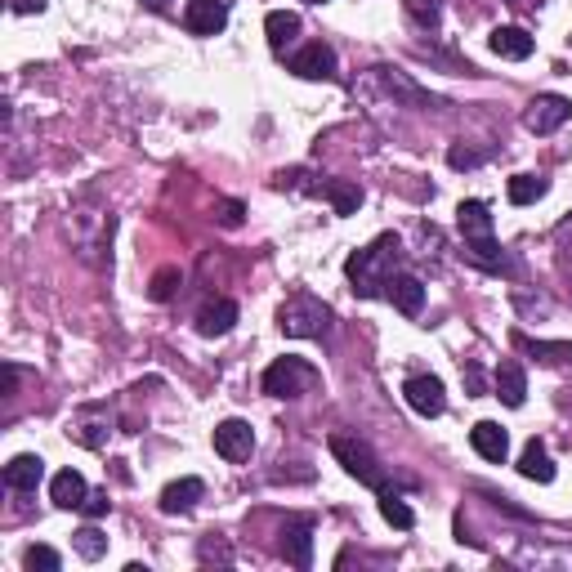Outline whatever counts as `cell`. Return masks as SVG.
<instances>
[{
    "label": "cell",
    "instance_id": "484cf974",
    "mask_svg": "<svg viewBox=\"0 0 572 572\" xmlns=\"http://www.w3.org/2000/svg\"><path fill=\"white\" fill-rule=\"evenodd\" d=\"M380 514H385V523H394V528H412L416 523V514L407 510V501L398 497V492H380Z\"/></svg>",
    "mask_w": 572,
    "mask_h": 572
},
{
    "label": "cell",
    "instance_id": "ac0fdd59",
    "mask_svg": "<svg viewBox=\"0 0 572 572\" xmlns=\"http://www.w3.org/2000/svg\"><path fill=\"white\" fill-rule=\"evenodd\" d=\"M202 497H206L202 479H179V483H170V488L161 492V510L166 514H188Z\"/></svg>",
    "mask_w": 572,
    "mask_h": 572
},
{
    "label": "cell",
    "instance_id": "8fae6325",
    "mask_svg": "<svg viewBox=\"0 0 572 572\" xmlns=\"http://www.w3.org/2000/svg\"><path fill=\"white\" fill-rule=\"evenodd\" d=\"M282 559L291 568H313V519H291L282 528Z\"/></svg>",
    "mask_w": 572,
    "mask_h": 572
},
{
    "label": "cell",
    "instance_id": "4316f807",
    "mask_svg": "<svg viewBox=\"0 0 572 572\" xmlns=\"http://www.w3.org/2000/svg\"><path fill=\"white\" fill-rule=\"evenodd\" d=\"M488 157H492L488 148H465V143H452V148H447V166H452V170H474V166H483Z\"/></svg>",
    "mask_w": 572,
    "mask_h": 572
},
{
    "label": "cell",
    "instance_id": "e0dca14e",
    "mask_svg": "<svg viewBox=\"0 0 572 572\" xmlns=\"http://www.w3.org/2000/svg\"><path fill=\"white\" fill-rule=\"evenodd\" d=\"M85 497H90V492H85V479L76 470H59L50 479V501L59 505V510H81Z\"/></svg>",
    "mask_w": 572,
    "mask_h": 572
},
{
    "label": "cell",
    "instance_id": "9a60e30c",
    "mask_svg": "<svg viewBox=\"0 0 572 572\" xmlns=\"http://www.w3.org/2000/svg\"><path fill=\"white\" fill-rule=\"evenodd\" d=\"M470 443H474V452H479L483 461H505V452H510V434H505L497 421H479V425H474Z\"/></svg>",
    "mask_w": 572,
    "mask_h": 572
},
{
    "label": "cell",
    "instance_id": "5bb4252c",
    "mask_svg": "<svg viewBox=\"0 0 572 572\" xmlns=\"http://www.w3.org/2000/svg\"><path fill=\"white\" fill-rule=\"evenodd\" d=\"M233 322H237V304L233 300H211V304H202V313H197V331H202L206 340L228 336Z\"/></svg>",
    "mask_w": 572,
    "mask_h": 572
},
{
    "label": "cell",
    "instance_id": "74e56055",
    "mask_svg": "<svg viewBox=\"0 0 572 572\" xmlns=\"http://www.w3.org/2000/svg\"><path fill=\"white\" fill-rule=\"evenodd\" d=\"M148 5H152V9H166V0H148Z\"/></svg>",
    "mask_w": 572,
    "mask_h": 572
},
{
    "label": "cell",
    "instance_id": "f35d334b",
    "mask_svg": "<svg viewBox=\"0 0 572 572\" xmlns=\"http://www.w3.org/2000/svg\"><path fill=\"white\" fill-rule=\"evenodd\" d=\"M510 5H537V0H510Z\"/></svg>",
    "mask_w": 572,
    "mask_h": 572
},
{
    "label": "cell",
    "instance_id": "836d02e7",
    "mask_svg": "<svg viewBox=\"0 0 572 572\" xmlns=\"http://www.w3.org/2000/svg\"><path fill=\"white\" fill-rule=\"evenodd\" d=\"M202 559L211 564V559H219V564H233V550L224 546V541H202Z\"/></svg>",
    "mask_w": 572,
    "mask_h": 572
},
{
    "label": "cell",
    "instance_id": "52a82bcc",
    "mask_svg": "<svg viewBox=\"0 0 572 572\" xmlns=\"http://www.w3.org/2000/svg\"><path fill=\"white\" fill-rule=\"evenodd\" d=\"M568 117H572V99H564V94H537V99L523 108V126H528L532 135H555Z\"/></svg>",
    "mask_w": 572,
    "mask_h": 572
},
{
    "label": "cell",
    "instance_id": "d590c367",
    "mask_svg": "<svg viewBox=\"0 0 572 572\" xmlns=\"http://www.w3.org/2000/svg\"><path fill=\"white\" fill-rule=\"evenodd\" d=\"M14 14H45V0H14Z\"/></svg>",
    "mask_w": 572,
    "mask_h": 572
},
{
    "label": "cell",
    "instance_id": "ba28073f",
    "mask_svg": "<svg viewBox=\"0 0 572 572\" xmlns=\"http://www.w3.org/2000/svg\"><path fill=\"white\" fill-rule=\"evenodd\" d=\"M215 452L224 456V461H233V465L251 461V452H255V429L246 425V421H219V425H215Z\"/></svg>",
    "mask_w": 572,
    "mask_h": 572
},
{
    "label": "cell",
    "instance_id": "d4e9b609",
    "mask_svg": "<svg viewBox=\"0 0 572 572\" xmlns=\"http://www.w3.org/2000/svg\"><path fill=\"white\" fill-rule=\"evenodd\" d=\"M546 179L541 175H514L510 184H505V193H510V202L514 206H532V202H541V197H546Z\"/></svg>",
    "mask_w": 572,
    "mask_h": 572
},
{
    "label": "cell",
    "instance_id": "6da1fadb",
    "mask_svg": "<svg viewBox=\"0 0 572 572\" xmlns=\"http://www.w3.org/2000/svg\"><path fill=\"white\" fill-rule=\"evenodd\" d=\"M398 264H403V246L394 233H380L371 246H362L345 260V273L354 282L358 295H385L389 282L398 278Z\"/></svg>",
    "mask_w": 572,
    "mask_h": 572
},
{
    "label": "cell",
    "instance_id": "d6a6232c",
    "mask_svg": "<svg viewBox=\"0 0 572 572\" xmlns=\"http://www.w3.org/2000/svg\"><path fill=\"white\" fill-rule=\"evenodd\" d=\"M242 215H246L242 202H219V211H215V219H219L224 228H237V224H242Z\"/></svg>",
    "mask_w": 572,
    "mask_h": 572
},
{
    "label": "cell",
    "instance_id": "5b68a950",
    "mask_svg": "<svg viewBox=\"0 0 572 572\" xmlns=\"http://www.w3.org/2000/svg\"><path fill=\"white\" fill-rule=\"evenodd\" d=\"M331 456H336L340 465H345V474L349 479H358L362 488H376V492H385L389 483H385V465H380V456L371 452L362 438H349V434H331Z\"/></svg>",
    "mask_w": 572,
    "mask_h": 572
},
{
    "label": "cell",
    "instance_id": "83f0119b",
    "mask_svg": "<svg viewBox=\"0 0 572 572\" xmlns=\"http://www.w3.org/2000/svg\"><path fill=\"white\" fill-rule=\"evenodd\" d=\"M72 546H76V555L81 559H103V550H108V537H103L99 528H81L72 537Z\"/></svg>",
    "mask_w": 572,
    "mask_h": 572
},
{
    "label": "cell",
    "instance_id": "ffe728a7",
    "mask_svg": "<svg viewBox=\"0 0 572 572\" xmlns=\"http://www.w3.org/2000/svg\"><path fill=\"white\" fill-rule=\"evenodd\" d=\"M488 45H492V54H501V59H528L532 54V36L523 32V27H497V32L488 36Z\"/></svg>",
    "mask_w": 572,
    "mask_h": 572
},
{
    "label": "cell",
    "instance_id": "30bf717a",
    "mask_svg": "<svg viewBox=\"0 0 572 572\" xmlns=\"http://www.w3.org/2000/svg\"><path fill=\"white\" fill-rule=\"evenodd\" d=\"M403 398L416 416H443L447 407V394H443V380L438 376H412L403 385Z\"/></svg>",
    "mask_w": 572,
    "mask_h": 572
},
{
    "label": "cell",
    "instance_id": "4dcf8cb0",
    "mask_svg": "<svg viewBox=\"0 0 572 572\" xmlns=\"http://www.w3.org/2000/svg\"><path fill=\"white\" fill-rule=\"evenodd\" d=\"M407 14H412L421 27H434L438 23V0H407Z\"/></svg>",
    "mask_w": 572,
    "mask_h": 572
},
{
    "label": "cell",
    "instance_id": "7c38bea8",
    "mask_svg": "<svg viewBox=\"0 0 572 572\" xmlns=\"http://www.w3.org/2000/svg\"><path fill=\"white\" fill-rule=\"evenodd\" d=\"M184 27L193 36H215L228 27V5L224 0H188L184 9Z\"/></svg>",
    "mask_w": 572,
    "mask_h": 572
},
{
    "label": "cell",
    "instance_id": "1f68e13d",
    "mask_svg": "<svg viewBox=\"0 0 572 572\" xmlns=\"http://www.w3.org/2000/svg\"><path fill=\"white\" fill-rule=\"evenodd\" d=\"M461 376H465V389H470L474 398H483V394H488V385H483V367H479V362H465V371H461Z\"/></svg>",
    "mask_w": 572,
    "mask_h": 572
},
{
    "label": "cell",
    "instance_id": "7a4b0ae2",
    "mask_svg": "<svg viewBox=\"0 0 572 572\" xmlns=\"http://www.w3.org/2000/svg\"><path fill=\"white\" fill-rule=\"evenodd\" d=\"M456 224H461V237H465V260L479 264L488 273H510V255L501 251L497 233H492V215H488V202H461L456 206Z\"/></svg>",
    "mask_w": 572,
    "mask_h": 572
},
{
    "label": "cell",
    "instance_id": "4fadbf2b",
    "mask_svg": "<svg viewBox=\"0 0 572 572\" xmlns=\"http://www.w3.org/2000/svg\"><path fill=\"white\" fill-rule=\"evenodd\" d=\"M389 300H394V309L398 313H407V318H416V313L425 309V282L421 278H412V273H398L394 282H389Z\"/></svg>",
    "mask_w": 572,
    "mask_h": 572
},
{
    "label": "cell",
    "instance_id": "8d00e7d4",
    "mask_svg": "<svg viewBox=\"0 0 572 572\" xmlns=\"http://www.w3.org/2000/svg\"><path fill=\"white\" fill-rule=\"evenodd\" d=\"M555 242L564 246V251H572V219H564V224L555 228Z\"/></svg>",
    "mask_w": 572,
    "mask_h": 572
},
{
    "label": "cell",
    "instance_id": "d6986e66",
    "mask_svg": "<svg viewBox=\"0 0 572 572\" xmlns=\"http://www.w3.org/2000/svg\"><path fill=\"white\" fill-rule=\"evenodd\" d=\"M497 398L505 407H523V398H528V376H523L519 362H501L497 367Z\"/></svg>",
    "mask_w": 572,
    "mask_h": 572
},
{
    "label": "cell",
    "instance_id": "2e32d148",
    "mask_svg": "<svg viewBox=\"0 0 572 572\" xmlns=\"http://www.w3.org/2000/svg\"><path fill=\"white\" fill-rule=\"evenodd\" d=\"M41 474H45V461L41 456H14V461L5 465V488H14V492H36V483H41Z\"/></svg>",
    "mask_w": 572,
    "mask_h": 572
},
{
    "label": "cell",
    "instance_id": "9c48e42d",
    "mask_svg": "<svg viewBox=\"0 0 572 572\" xmlns=\"http://www.w3.org/2000/svg\"><path fill=\"white\" fill-rule=\"evenodd\" d=\"M291 72L304 81H336V50L322 41L304 45L300 54H291Z\"/></svg>",
    "mask_w": 572,
    "mask_h": 572
},
{
    "label": "cell",
    "instance_id": "e575fe53",
    "mask_svg": "<svg viewBox=\"0 0 572 572\" xmlns=\"http://www.w3.org/2000/svg\"><path fill=\"white\" fill-rule=\"evenodd\" d=\"M81 510L90 514V519H99V514H108V492H90V497L81 501Z\"/></svg>",
    "mask_w": 572,
    "mask_h": 572
},
{
    "label": "cell",
    "instance_id": "8992f818",
    "mask_svg": "<svg viewBox=\"0 0 572 572\" xmlns=\"http://www.w3.org/2000/svg\"><path fill=\"white\" fill-rule=\"evenodd\" d=\"M367 85H380V90L394 99V108H416V112H443L447 99H438V94H429L425 85H416L407 72L398 68H371L367 72Z\"/></svg>",
    "mask_w": 572,
    "mask_h": 572
},
{
    "label": "cell",
    "instance_id": "277c9868",
    "mask_svg": "<svg viewBox=\"0 0 572 572\" xmlns=\"http://www.w3.org/2000/svg\"><path fill=\"white\" fill-rule=\"evenodd\" d=\"M260 385L269 398H304L322 385V371L304 358H278V362H269Z\"/></svg>",
    "mask_w": 572,
    "mask_h": 572
},
{
    "label": "cell",
    "instance_id": "44dd1931",
    "mask_svg": "<svg viewBox=\"0 0 572 572\" xmlns=\"http://www.w3.org/2000/svg\"><path fill=\"white\" fill-rule=\"evenodd\" d=\"M309 193H322L331 206H336V215H354L362 206V188L358 184H345V179H327V184H313Z\"/></svg>",
    "mask_w": 572,
    "mask_h": 572
},
{
    "label": "cell",
    "instance_id": "f1b7e54d",
    "mask_svg": "<svg viewBox=\"0 0 572 572\" xmlns=\"http://www.w3.org/2000/svg\"><path fill=\"white\" fill-rule=\"evenodd\" d=\"M23 568H27V572H36V568H41V572H59L63 559H59V550H50V546H32V550L23 555Z\"/></svg>",
    "mask_w": 572,
    "mask_h": 572
},
{
    "label": "cell",
    "instance_id": "603a6c76",
    "mask_svg": "<svg viewBox=\"0 0 572 572\" xmlns=\"http://www.w3.org/2000/svg\"><path fill=\"white\" fill-rule=\"evenodd\" d=\"M519 474L523 479H532V483H550L555 479V465H550V456H546V447L532 438L528 447H523V456H519Z\"/></svg>",
    "mask_w": 572,
    "mask_h": 572
},
{
    "label": "cell",
    "instance_id": "f546056e",
    "mask_svg": "<svg viewBox=\"0 0 572 572\" xmlns=\"http://www.w3.org/2000/svg\"><path fill=\"white\" fill-rule=\"evenodd\" d=\"M175 286H179V269H161L157 278H152V300H170L175 295Z\"/></svg>",
    "mask_w": 572,
    "mask_h": 572
},
{
    "label": "cell",
    "instance_id": "7402d4cb",
    "mask_svg": "<svg viewBox=\"0 0 572 572\" xmlns=\"http://www.w3.org/2000/svg\"><path fill=\"white\" fill-rule=\"evenodd\" d=\"M264 32H269V45L273 50H286V45H295V36H300V14H291V9H273L269 18H264Z\"/></svg>",
    "mask_w": 572,
    "mask_h": 572
},
{
    "label": "cell",
    "instance_id": "cb8c5ba5",
    "mask_svg": "<svg viewBox=\"0 0 572 572\" xmlns=\"http://www.w3.org/2000/svg\"><path fill=\"white\" fill-rule=\"evenodd\" d=\"M514 345L523 354L541 358V362H572V340H528V336H514Z\"/></svg>",
    "mask_w": 572,
    "mask_h": 572
},
{
    "label": "cell",
    "instance_id": "3957f363",
    "mask_svg": "<svg viewBox=\"0 0 572 572\" xmlns=\"http://www.w3.org/2000/svg\"><path fill=\"white\" fill-rule=\"evenodd\" d=\"M331 309L318 300V295H309V291H300V295H291V300L278 309V327H282V336H291V340H322V336H331Z\"/></svg>",
    "mask_w": 572,
    "mask_h": 572
},
{
    "label": "cell",
    "instance_id": "ab89813d",
    "mask_svg": "<svg viewBox=\"0 0 572 572\" xmlns=\"http://www.w3.org/2000/svg\"><path fill=\"white\" fill-rule=\"evenodd\" d=\"M304 5H327V0H304Z\"/></svg>",
    "mask_w": 572,
    "mask_h": 572
}]
</instances>
